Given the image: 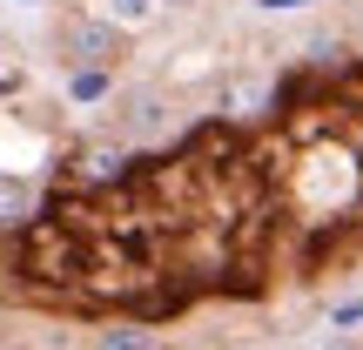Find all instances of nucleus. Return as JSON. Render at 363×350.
Wrapping results in <instances>:
<instances>
[{
	"mask_svg": "<svg viewBox=\"0 0 363 350\" xmlns=\"http://www.w3.org/2000/svg\"><path fill=\"white\" fill-rule=\"evenodd\" d=\"M61 54L74 67H115L121 61V27L108 13H67L61 21Z\"/></svg>",
	"mask_w": 363,
	"mask_h": 350,
	"instance_id": "f257e3e1",
	"label": "nucleus"
},
{
	"mask_svg": "<svg viewBox=\"0 0 363 350\" xmlns=\"http://www.w3.org/2000/svg\"><path fill=\"white\" fill-rule=\"evenodd\" d=\"M67 94H74V102H108V94H115V75H108V67H74V75H67Z\"/></svg>",
	"mask_w": 363,
	"mask_h": 350,
	"instance_id": "f03ea898",
	"label": "nucleus"
},
{
	"mask_svg": "<svg viewBox=\"0 0 363 350\" xmlns=\"http://www.w3.org/2000/svg\"><path fill=\"white\" fill-rule=\"evenodd\" d=\"M155 7H162V0H101V13L115 27H148V21H155Z\"/></svg>",
	"mask_w": 363,
	"mask_h": 350,
	"instance_id": "7ed1b4c3",
	"label": "nucleus"
},
{
	"mask_svg": "<svg viewBox=\"0 0 363 350\" xmlns=\"http://www.w3.org/2000/svg\"><path fill=\"white\" fill-rule=\"evenodd\" d=\"M34 216V189L27 182H0V222H27Z\"/></svg>",
	"mask_w": 363,
	"mask_h": 350,
	"instance_id": "20e7f679",
	"label": "nucleus"
},
{
	"mask_svg": "<svg viewBox=\"0 0 363 350\" xmlns=\"http://www.w3.org/2000/svg\"><path fill=\"white\" fill-rule=\"evenodd\" d=\"M155 337L148 330H135V324H121V330H101V350H148Z\"/></svg>",
	"mask_w": 363,
	"mask_h": 350,
	"instance_id": "39448f33",
	"label": "nucleus"
},
{
	"mask_svg": "<svg viewBox=\"0 0 363 350\" xmlns=\"http://www.w3.org/2000/svg\"><path fill=\"white\" fill-rule=\"evenodd\" d=\"M128 128H155V94H135L128 102Z\"/></svg>",
	"mask_w": 363,
	"mask_h": 350,
	"instance_id": "423d86ee",
	"label": "nucleus"
},
{
	"mask_svg": "<svg viewBox=\"0 0 363 350\" xmlns=\"http://www.w3.org/2000/svg\"><path fill=\"white\" fill-rule=\"evenodd\" d=\"M330 324H337V330H357V324H363V297L337 303V310H330Z\"/></svg>",
	"mask_w": 363,
	"mask_h": 350,
	"instance_id": "0eeeda50",
	"label": "nucleus"
},
{
	"mask_svg": "<svg viewBox=\"0 0 363 350\" xmlns=\"http://www.w3.org/2000/svg\"><path fill=\"white\" fill-rule=\"evenodd\" d=\"M262 13H296V7H316V0H256Z\"/></svg>",
	"mask_w": 363,
	"mask_h": 350,
	"instance_id": "6e6552de",
	"label": "nucleus"
},
{
	"mask_svg": "<svg viewBox=\"0 0 363 350\" xmlns=\"http://www.w3.org/2000/svg\"><path fill=\"white\" fill-rule=\"evenodd\" d=\"M21 7H40V0H21Z\"/></svg>",
	"mask_w": 363,
	"mask_h": 350,
	"instance_id": "1a4fd4ad",
	"label": "nucleus"
}]
</instances>
